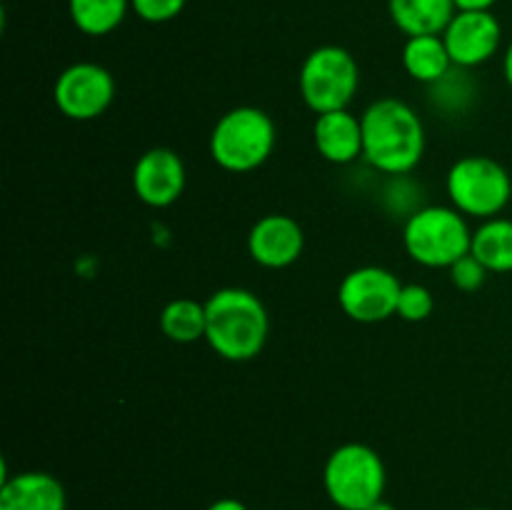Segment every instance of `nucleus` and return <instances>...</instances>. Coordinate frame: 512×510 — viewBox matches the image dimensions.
<instances>
[{
    "label": "nucleus",
    "mask_w": 512,
    "mask_h": 510,
    "mask_svg": "<svg viewBox=\"0 0 512 510\" xmlns=\"http://www.w3.org/2000/svg\"><path fill=\"white\" fill-rule=\"evenodd\" d=\"M470 253L488 268V273H512V220L490 218L473 230Z\"/></svg>",
    "instance_id": "17"
},
{
    "label": "nucleus",
    "mask_w": 512,
    "mask_h": 510,
    "mask_svg": "<svg viewBox=\"0 0 512 510\" xmlns=\"http://www.w3.org/2000/svg\"><path fill=\"white\" fill-rule=\"evenodd\" d=\"M400 280L380 265L355 268L340 280L338 303L355 323H380L398 310Z\"/></svg>",
    "instance_id": "8"
},
{
    "label": "nucleus",
    "mask_w": 512,
    "mask_h": 510,
    "mask_svg": "<svg viewBox=\"0 0 512 510\" xmlns=\"http://www.w3.org/2000/svg\"><path fill=\"white\" fill-rule=\"evenodd\" d=\"M445 188L455 210L478 220L498 218L512 198L510 173L488 155H465L455 160Z\"/></svg>",
    "instance_id": "6"
},
{
    "label": "nucleus",
    "mask_w": 512,
    "mask_h": 510,
    "mask_svg": "<svg viewBox=\"0 0 512 510\" xmlns=\"http://www.w3.org/2000/svg\"><path fill=\"white\" fill-rule=\"evenodd\" d=\"M305 235L295 218L283 213L263 215L248 233V253L258 265L280 270L303 255Z\"/></svg>",
    "instance_id": "12"
},
{
    "label": "nucleus",
    "mask_w": 512,
    "mask_h": 510,
    "mask_svg": "<svg viewBox=\"0 0 512 510\" xmlns=\"http://www.w3.org/2000/svg\"><path fill=\"white\" fill-rule=\"evenodd\" d=\"M313 140L328 163L348 165L363 155V123L350 110H333L315 118Z\"/></svg>",
    "instance_id": "14"
},
{
    "label": "nucleus",
    "mask_w": 512,
    "mask_h": 510,
    "mask_svg": "<svg viewBox=\"0 0 512 510\" xmlns=\"http://www.w3.org/2000/svg\"><path fill=\"white\" fill-rule=\"evenodd\" d=\"M470 510H490V508H470Z\"/></svg>",
    "instance_id": "28"
},
{
    "label": "nucleus",
    "mask_w": 512,
    "mask_h": 510,
    "mask_svg": "<svg viewBox=\"0 0 512 510\" xmlns=\"http://www.w3.org/2000/svg\"><path fill=\"white\" fill-rule=\"evenodd\" d=\"M363 158L378 173L410 175L425 153V125L405 100L380 98L360 115Z\"/></svg>",
    "instance_id": "1"
},
{
    "label": "nucleus",
    "mask_w": 512,
    "mask_h": 510,
    "mask_svg": "<svg viewBox=\"0 0 512 510\" xmlns=\"http://www.w3.org/2000/svg\"><path fill=\"white\" fill-rule=\"evenodd\" d=\"M113 95V75L98 63L68 65L53 85V100L60 113L80 123L100 118L113 103Z\"/></svg>",
    "instance_id": "9"
},
{
    "label": "nucleus",
    "mask_w": 512,
    "mask_h": 510,
    "mask_svg": "<svg viewBox=\"0 0 512 510\" xmlns=\"http://www.w3.org/2000/svg\"><path fill=\"white\" fill-rule=\"evenodd\" d=\"M503 75H505V83H508L512 90V40L508 48H505V55H503Z\"/></svg>",
    "instance_id": "26"
},
{
    "label": "nucleus",
    "mask_w": 512,
    "mask_h": 510,
    "mask_svg": "<svg viewBox=\"0 0 512 510\" xmlns=\"http://www.w3.org/2000/svg\"><path fill=\"white\" fill-rule=\"evenodd\" d=\"M188 0H130V8L145 23H168L185 10Z\"/></svg>",
    "instance_id": "23"
},
{
    "label": "nucleus",
    "mask_w": 512,
    "mask_h": 510,
    "mask_svg": "<svg viewBox=\"0 0 512 510\" xmlns=\"http://www.w3.org/2000/svg\"><path fill=\"white\" fill-rule=\"evenodd\" d=\"M268 335V310L250 290L220 288L205 300V340L223 360H253L265 348Z\"/></svg>",
    "instance_id": "2"
},
{
    "label": "nucleus",
    "mask_w": 512,
    "mask_h": 510,
    "mask_svg": "<svg viewBox=\"0 0 512 510\" xmlns=\"http://www.w3.org/2000/svg\"><path fill=\"white\" fill-rule=\"evenodd\" d=\"M385 483L388 473L383 458L365 443H343L325 460V493L340 510L370 508L383 500Z\"/></svg>",
    "instance_id": "5"
},
{
    "label": "nucleus",
    "mask_w": 512,
    "mask_h": 510,
    "mask_svg": "<svg viewBox=\"0 0 512 510\" xmlns=\"http://www.w3.org/2000/svg\"><path fill=\"white\" fill-rule=\"evenodd\" d=\"M443 40L453 65L470 70L488 63L498 53L503 43V25L495 18L493 10H483V13L458 10L448 28L443 30Z\"/></svg>",
    "instance_id": "10"
},
{
    "label": "nucleus",
    "mask_w": 512,
    "mask_h": 510,
    "mask_svg": "<svg viewBox=\"0 0 512 510\" xmlns=\"http://www.w3.org/2000/svg\"><path fill=\"white\" fill-rule=\"evenodd\" d=\"M160 330L168 340L180 345L205 338V303L193 298H175L160 310Z\"/></svg>",
    "instance_id": "19"
},
{
    "label": "nucleus",
    "mask_w": 512,
    "mask_h": 510,
    "mask_svg": "<svg viewBox=\"0 0 512 510\" xmlns=\"http://www.w3.org/2000/svg\"><path fill=\"white\" fill-rule=\"evenodd\" d=\"M403 68L418 83L433 85L453 70L443 35H413L403 45Z\"/></svg>",
    "instance_id": "16"
},
{
    "label": "nucleus",
    "mask_w": 512,
    "mask_h": 510,
    "mask_svg": "<svg viewBox=\"0 0 512 510\" xmlns=\"http://www.w3.org/2000/svg\"><path fill=\"white\" fill-rule=\"evenodd\" d=\"M68 495L55 475L43 470H25L18 475H3L0 485V510H65Z\"/></svg>",
    "instance_id": "13"
},
{
    "label": "nucleus",
    "mask_w": 512,
    "mask_h": 510,
    "mask_svg": "<svg viewBox=\"0 0 512 510\" xmlns=\"http://www.w3.org/2000/svg\"><path fill=\"white\" fill-rule=\"evenodd\" d=\"M388 13L395 28L413 38V35H443L458 8L455 0H388Z\"/></svg>",
    "instance_id": "15"
},
{
    "label": "nucleus",
    "mask_w": 512,
    "mask_h": 510,
    "mask_svg": "<svg viewBox=\"0 0 512 510\" xmlns=\"http://www.w3.org/2000/svg\"><path fill=\"white\" fill-rule=\"evenodd\" d=\"M210 158L228 173H250L273 155L275 123L265 110L240 105L220 115L210 133Z\"/></svg>",
    "instance_id": "4"
},
{
    "label": "nucleus",
    "mask_w": 512,
    "mask_h": 510,
    "mask_svg": "<svg viewBox=\"0 0 512 510\" xmlns=\"http://www.w3.org/2000/svg\"><path fill=\"white\" fill-rule=\"evenodd\" d=\"M185 163L170 148H150L133 168V190L140 203L168 208L185 190Z\"/></svg>",
    "instance_id": "11"
},
{
    "label": "nucleus",
    "mask_w": 512,
    "mask_h": 510,
    "mask_svg": "<svg viewBox=\"0 0 512 510\" xmlns=\"http://www.w3.org/2000/svg\"><path fill=\"white\" fill-rule=\"evenodd\" d=\"M498 0H455V8L465 10V13H483V10H493Z\"/></svg>",
    "instance_id": "24"
},
{
    "label": "nucleus",
    "mask_w": 512,
    "mask_h": 510,
    "mask_svg": "<svg viewBox=\"0 0 512 510\" xmlns=\"http://www.w3.org/2000/svg\"><path fill=\"white\" fill-rule=\"evenodd\" d=\"M365 510H395V505L388 503V500H378V503H373L370 508H365Z\"/></svg>",
    "instance_id": "27"
},
{
    "label": "nucleus",
    "mask_w": 512,
    "mask_h": 510,
    "mask_svg": "<svg viewBox=\"0 0 512 510\" xmlns=\"http://www.w3.org/2000/svg\"><path fill=\"white\" fill-rule=\"evenodd\" d=\"M450 280L458 290L463 293H475L485 285V278H488V268L475 258L473 253H468L465 258H460L458 263L450 265Z\"/></svg>",
    "instance_id": "22"
},
{
    "label": "nucleus",
    "mask_w": 512,
    "mask_h": 510,
    "mask_svg": "<svg viewBox=\"0 0 512 510\" xmlns=\"http://www.w3.org/2000/svg\"><path fill=\"white\" fill-rule=\"evenodd\" d=\"M208 510H248V505L240 503L238 498H220L208 505Z\"/></svg>",
    "instance_id": "25"
},
{
    "label": "nucleus",
    "mask_w": 512,
    "mask_h": 510,
    "mask_svg": "<svg viewBox=\"0 0 512 510\" xmlns=\"http://www.w3.org/2000/svg\"><path fill=\"white\" fill-rule=\"evenodd\" d=\"M130 0H68V13L75 28L90 38L113 33L130 13Z\"/></svg>",
    "instance_id": "18"
},
{
    "label": "nucleus",
    "mask_w": 512,
    "mask_h": 510,
    "mask_svg": "<svg viewBox=\"0 0 512 510\" xmlns=\"http://www.w3.org/2000/svg\"><path fill=\"white\" fill-rule=\"evenodd\" d=\"M435 310V298L425 285L410 283L400 288L398 295V310L395 315H400L408 323H420V320H428Z\"/></svg>",
    "instance_id": "21"
},
{
    "label": "nucleus",
    "mask_w": 512,
    "mask_h": 510,
    "mask_svg": "<svg viewBox=\"0 0 512 510\" xmlns=\"http://www.w3.org/2000/svg\"><path fill=\"white\" fill-rule=\"evenodd\" d=\"M428 88L430 105L445 115H465L473 108L475 95H478L473 78L465 73V68H458V65H453L448 75H443L438 83L428 85Z\"/></svg>",
    "instance_id": "20"
},
{
    "label": "nucleus",
    "mask_w": 512,
    "mask_h": 510,
    "mask_svg": "<svg viewBox=\"0 0 512 510\" xmlns=\"http://www.w3.org/2000/svg\"><path fill=\"white\" fill-rule=\"evenodd\" d=\"M300 98L313 113L348 110L360 85V68L340 45H320L303 60L298 73Z\"/></svg>",
    "instance_id": "7"
},
{
    "label": "nucleus",
    "mask_w": 512,
    "mask_h": 510,
    "mask_svg": "<svg viewBox=\"0 0 512 510\" xmlns=\"http://www.w3.org/2000/svg\"><path fill=\"white\" fill-rule=\"evenodd\" d=\"M403 245L425 268H450L473 248V230L460 210L423 205L403 225Z\"/></svg>",
    "instance_id": "3"
}]
</instances>
